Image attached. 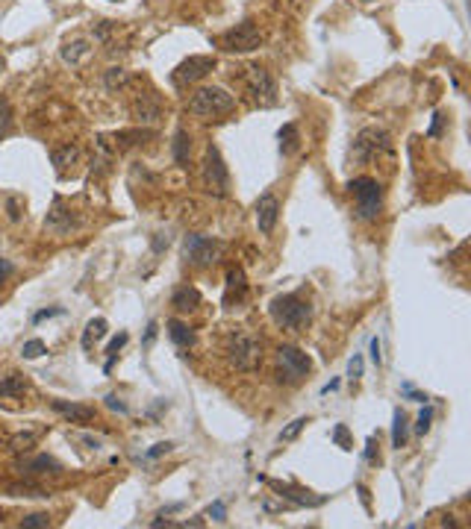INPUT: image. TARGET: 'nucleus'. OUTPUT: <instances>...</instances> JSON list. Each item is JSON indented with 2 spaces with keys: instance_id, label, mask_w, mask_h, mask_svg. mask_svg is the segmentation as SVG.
Listing matches in <instances>:
<instances>
[{
  "instance_id": "nucleus-1",
  "label": "nucleus",
  "mask_w": 471,
  "mask_h": 529,
  "mask_svg": "<svg viewBox=\"0 0 471 529\" xmlns=\"http://www.w3.org/2000/svg\"><path fill=\"white\" fill-rule=\"evenodd\" d=\"M268 312H271L274 324L283 326V329H292V333H303L306 324H310V318H312V309H310V303H306L301 294H280V297H274L271 306H268Z\"/></svg>"
},
{
  "instance_id": "nucleus-2",
  "label": "nucleus",
  "mask_w": 471,
  "mask_h": 529,
  "mask_svg": "<svg viewBox=\"0 0 471 529\" xmlns=\"http://www.w3.org/2000/svg\"><path fill=\"white\" fill-rule=\"evenodd\" d=\"M236 106V97L221 85H203L189 97V112L201 118H218L227 115Z\"/></svg>"
},
{
  "instance_id": "nucleus-3",
  "label": "nucleus",
  "mask_w": 471,
  "mask_h": 529,
  "mask_svg": "<svg viewBox=\"0 0 471 529\" xmlns=\"http://www.w3.org/2000/svg\"><path fill=\"white\" fill-rule=\"evenodd\" d=\"M350 194L357 197V215L363 220H374L380 215V206H383V189L377 180L371 176H357V180L348 183Z\"/></svg>"
},
{
  "instance_id": "nucleus-4",
  "label": "nucleus",
  "mask_w": 471,
  "mask_h": 529,
  "mask_svg": "<svg viewBox=\"0 0 471 529\" xmlns=\"http://www.w3.org/2000/svg\"><path fill=\"white\" fill-rule=\"evenodd\" d=\"M227 356H230V365H233L236 371H257L259 368V359H262V353H259V341L250 335V333H233L227 341Z\"/></svg>"
},
{
  "instance_id": "nucleus-5",
  "label": "nucleus",
  "mask_w": 471,
  "mask_h": 529,
  "mask_svg": "<svg viewBox=\"0 0 471 529\" xmlns=\"http://www.w3.org/2000/svg\"><path fill=\"white\" fill-rule=\"evenodd\" d=\"M203 189L210 191L212 197H227L230 194V171L221 159V150L215 145L206 147L203 153Z\"/></svg>"
},
{
  "instance_id": "nucleus-6",
  "label": "nucleus",
  "mask_w": 471,
  "mask_h": 529,
  "mask_svg": "<svg viewBox=\"0 0 471 529\" xmlns=\"http://www.w3.org/2000/svg\"><path fill=\"white\" fill-rule=\"evenodd\" d=\"M389 147H392V145H389V132H386V129L365 127V129L357 132L354 147H350V156H354L357 162H368V159H374L377 153L389 150Z\"/></svg>"
},
{
  "instance_id": "nucleus-7",
  "label": "nucleus",
  "mask_w": 471,
  "mask_h": 529,
  "mask_svg": "<svg viewBox=\"0 0 471 529\" xmlns=\"http://www.w3.org/2000/svg\"><path fill=\"white\" fill-rule=\"evenodd\" d=\"M262 44V30L254 24V21H242L233 30H227L221 36V48L230 53H250Z\"/></svg>"
},
{
  "instance_id": "nucleus-8",
  "label": "nucleus",
  "mask_w": 471,
  "mask_h": 529,
  "mask_svg": "<svg viewBox=\"0 0 471 529\" xmlns=\"http://www.w3.org/2000/svg\"><path fill=\"white\" fill-rule=\"evenodd\" d=\"M248 94H250V101H254V106H259V109L277 106V83H274V76L265 68H250Z\"/></svg>"
},
{
  "instance_id": "nucleus-9",
  "label": "nucleus",
  "mask_w": 471,
  "mask_h": 529,
  "mask_svg": "<svg viewBox=\"0 0 471 529\" xmlns=\"http://www.w3.org/2000/svg\"><path fill=\"white\" fill-rule=\"evenodd\" d=\"M277 362H280V380L286 382H298L312 371V359L301 347H292V344H283L277 350Z\"/></svg>"
},
{
  "instance_id": "nucleus-10",
  "label": "nucleus",
  "mask_w": 471,
  "mask_h": 529,
  "mask_svg": "<svg viewBox=\"0 0 471 529\" xmlns=\"http://www.w3.org/2000/svg\"><path fill=\"white\" fill-rule=\"evenodd\" d=\"M212 68H215V59H212V56H189V59H183L177 68L171 71V83L177 85V88H189L192 83L203 80V76L210 74Z\"/></svg>"
},
{
  "instance_id": "nucleus-11",
  "label": "nucleus",
  "mask_w": 471,
  "mask_h": 529,
  "mask_svg": "<svg viewBox=\"0 0 471 529\" xmlns=\"http://www.w3.org/2000/svg\"><path fill=\"white\" fill-rule=\"evenodd\" d=\"M183 253H186V259H189L192 264H198V268H206V264H212L215 256H218V245L212 238H206V236H198V233H189L183 238Z\"/></svg>"
},
{
  "instance_id": "nucleus-12",
  "label": "nucleus",
  "mask_w": 471,
  "mask_h": 529,
  "mask_svg": "<svg viewBox=\"0 0 471 529\" xmlns=\"http://www.w3.org/2000/svg\"><path fill=\"white\" fill-rule=\"evenodd\" d=\"M262 482H268V488L271 491H277L283 500H289L292 506H306V509H315V506H324L327 497H321V494H312V491H303V488H294V485H283L277 479H262Z\"/></svg>"
},
{
  "instance_id": "nucleus-13",
  "label": "nucleus",
  "mask_w": 471,
  "mask_h": 529,
  "mask_svg": "<svg viewBox=\"0 0 471 529\" xmlns=\"http://www.w3.org/2000/svg\"><path fill=\"white\" fill-rule=\"evenodd\" d=\"M277 218H280V200L271 191L259 194V200H257V229L262 236H271L274 227H277Z\"/></svg>"
},
{
  "instance_id": "nucleus-14",
  "label": "nucleus",
  "mask_w": 471,
  "mask_h": 529,
  "mask_svg": "<svg viewBox=\"0 0 471 529\" xmlns=\"http://www.w3.org/2000/svg\"><path fill=\"white\" fill-rule=\"evenodd\" d=\"M53 412H59L65 421L71 424H92L94 421V409L92 406H80V403H65V400H50Z\"/></svg>"
},
{
  "instance_id": "nucleus-15",
  "label": "nucleus",
  "mask_w": 471,
  "mask_h": 529,
  "mask_svg": "<svg viewBox=\"0 0 471 529\" xmlns=\"http://www.w3.org/2000/svg\"><path fill=\"white\" fill-rule=\"evenodd\" d=\"M48 229H53V233H71V227H74V220H71V209H65V200L62 197H53V209H50V215H48Z\"/></svg>"
},
{
  "instance_id": "nucleus-16",
  "label": "nucleus",
  "mask_w": 471,
  "mask_h": 529,
  "mask_svg": "<svg viewBox=\"0 0 471 529\" xmlns=\"http://www.w3.org/2000/svg\"><path fill=\"white\" fill-rule=\"evenodd\" d=\"M133 112H136V118L141 121V124H157L159 115H162V109H159V101H157V97L141 94L139 101L133 103Z\"/></svg>"
},
{
  "instance_id": "nucleus-17",
  "label": "nucleus",
  "mask_w": 471,
  "mask_h": 529,
  "mask_svg": "<svg viewBox=\"0 0 471 529\" xmlns=\"http://www.w3.org/2000/svg\"><path fill=\"white\" fill-rule=\"evenodd\" d=\"M171 306L177 309V312H192V309H198V306H201V291H198V289H192V285H183V289L174 291Z\"/></svg>"
},
{
  "instance_id": "nucleus-18",
  "label": "nucleus",
  "mask_w": 471,
  "mask_h": 529,
  "mask_svg": "<svg viewBox=\"0 0 471 529\" xmlns=\"http://www.w3.org/2000/svg\"><path fill=\"white\" fill-rule=\"evenodd\" d=\"M245 291H248L245 271H242V268H230V273H227V294H224V303H233V297H236V300H242Z\"/></svg>"
},
{
  "instance_id": "nucleus-19",
  "label": "nucleus",
  "mask_w": 471,
  "mask_h": 529,
  "mask_svg": "<svg viewBox=\"0 0 471 529\" xmlns=\"http://www.w3.org/2000/svg\"><path fill=\"white\" fill-rule=\"evenodd\" d=\"M166 326H168V335H171V341H174L177 347H183V350L194 347V333L189 329V324H183V321H177V318H171Z\"/></svg>"
},
{
  "instance_id": "nucleus-20",
  "label": "nucleus",
  "mask_w": 471,
  "mask_h": 529,
  "mask_svg": "<svg viewBox=\"0 0 471 529\" xmlns=\"http://www.w3.org/2000/svg\"><path fill=\"white\" fill-rule=\"evenodd\" d=\"M106 333H109L106 318H92V321L86 324V333H83V350H92L97 341L106 338Z\"/></svg>"
},
{
  "instance_id": "nucleus-21",
  "label": "nucleus",
  "mask_w": 471,
  "mask_h": 529,
  "mask_svg": "<svg viewBox=\"0 0 471 529\" xmlns=\"http://www.w3.org/2000/svg\"><path fill=\"white\" fill-rule=\"evenodd\" d=\"M89 41H86V39H77V41H68V44H65V48L59 50V56H62V62H68V65H77V62H80L83 56H89Z\"/></svg>"
},
{
  "instance_id": "nucleus-22",
  "label": "nucleus",
  "mask_w": 471,
  "mask_h": 529,
  "mask_svg": "<svg viewBox=\"0 0 471 529\" xmlns=\"http://www.w3.org/2000/svg\"><path fill=\"white\" fill-rule=\"evenodd\" d=\"M277 138H280V150L286 153V156L298 150V145H301V132H298L294 124H283L280 132H277Z\"/></svg>"
},
{
  "instance_id": "nucleus-23",
  "label": "nucleus",
  "mask_w": 471,
  "mask_h": 529,
  "mask_svg": "<svg viewBox=\"0 0 471 529\" xmlns=\"http://www.w3.org/2000/svg\"><path fill=\"white\" fill-rule=\"evenodd\" d=\"M392 447H407V415L401 409H395V415H392Z\"/></svg>"
},
{
  "instance_id": "nucleus-24",
  "label": "nucleus",
  "mask_w": 471,
  "mask_h": 529,
  "mask_svg": "<svg viewBox=\"0 0 471 529\" xmlns=\"http://www.w3.org/2000/svg\"><path fill=\"white\" fill-rule=\"evenodd\" d=\"M189 132H186V129H177V132H174V162H177V165H186V162H189Z\"/></svg>"
},
{
  "instance_id": "nucleus-25",
  "label": "nucleus",
  "mask_w": 471,
  "mask_h": 529,
  "mask_svg": "<svg viewBox=\"0 0 471 529\" xmlns=\"http://www.w3.org/2000/svg\"><path fill=\"white\" fill-rule=\"evenodd\" d=\"M24 470L27 473H59V461L50 456H36L32 461H27Z\"/></svg>"
},
{
  "instance_id": "nucleus-26",
  "label": "nucleus",
  "mask_w": 471,
  "mask_h": 529,
  "mask_svg": "<svg viewBox=\"0 0 471 529\" xmlns=\"http://www.w3.org/2000/svg\"><path fill=\"white\" fill-rule=\"evenodd\" d=\"M24 391H27V382H24V377H18V373L0 380V397H21Z\"/></svg>"
},
{
  "instance_id": "nucleus-27",
  "label": "nucleus",
  "mask_w": 471,
  "mask_h": 529,
  "mask_svg": "<svg viewBox=\"0 0 471 529\" xmlns=\"http://www.w3.org/2000/svg\"><path fill=\"white\" fill-rule=\"evenodd\" d=\"M127 341H130V335L127 333H118L112 341H109V344H106V365H103V371L109 373V371H112V365H115V359H118V353H121V347L127 344Z\"/></svg>"
},
{
  "instance_id": "nucleus-28",
  "label": "nucleus",
  "mask_w": 471,
  "mask_h": 529,
  "mask_svg": "<svg viewBox=\"0 0 471 529\" xmlns=\"http://www.w3.org/2000/svg\"><path fill=\"white\" fill-rule=\"evenodd\" d=\"M50 159H53V165H57V168L62 171L65 165H71L74 159H77V147L74 145H62V147H57L50 153Z\"/></svg>"
},
{
  "instance_id": "nucleus-29",
  "label": "nucleus",
  "mask_w": 471,
  "mask_h": 529,
  "mask_svg": "<svg viewBox=\"0 0 471 529\" xmlns=\"http://www.w3.org/2000/svg\"><path fill=\"white\" fill-rule=\"evenodd\" d=\"M103 85L109 88V92H115V88H124L127 85V71L124 68H109L103 74Z\"/></svg>"
},
{
  "instance_id": "nucleus-30",
  "label": "nucleus",
  "mask_w": 471,
  "mask_h": 529,
  "mask_svg": "<svg viewBox=\"0 0 471 529\" xmlns=\"http://www.w3.org/2000/svg\"><path fill=\"white\" fill-rule=\"evenodd\" d=\"M41 353H48V347H45V341H41V338H30V341H24V347H21V356H24V359H39Z\"/></svg>"
},
{
  "instance_id": "nucleus-31",
  "label": "nucleus",
  "mask_w": 471,
  "mask_h": 529,
  "mask_svg": "<svg viewBox=\"0 0 471 529\" xmlns=\"http://www.w3.org/2000/svg\"><path fill=\"white\" fill-rule=\"evenodd\" d=\"M306 424H310V417H294V421L280 433V441H294V438L301 435V429H303Z\"/></svg>"
},
{
  "instance_id": "nucleus-32",
  "label": "nucleus",
  "mask_w": 471,
  "mask_h": 529,
  "mask_svg": "<svg viewBox=\"0 0 471 529\" xmlns=\"http://www.w3.org/2000/svg\"><path fill=\"white\" fill-rule=\"evenodd\" d=\"M333 441L342 450H354V441H350V433H348V426L345 424H339L336 429H333Z\"/></svg>"
},
{
  "instance_id": "nucleus-33",
  "label": "nucleus",
  "mask_w": 471,
  "mask_h": 529,
  "mask_svg": "<svg viewBox=\"0 0 471 529\" xmlns=\"http://www.w3.org/2000/svg\"><path fill=\"white\" fill-rule=\"evenodd\" d=\"M430 421H433V409H430V406H424L421 415H419V421H415V433L427 435V433H430Z\"/></svg>"
},
{
  "instance_id": "nucleus-34",
  "label": "nucleus",
  "mask_w": 471,
  "mask_h": 529,
  "mask_svg": "<svg viewBox=\"0 0 471 529\" xmlns=\"http://www.w3.org/2000/svg\"><path fill=\"white\" fill-rule=\"evenodd\" d=\"M9 124H12V106H9L6 97H0V136L9 129Z\"/></svg>"
},
{
  "instance_id": "nucleus-35",
  "label": "nucleus",
  "mask_w": 471,
  "mask_h": 529,
  "mask_svg": "<svg viewBox=\"0 0 471 529\" xmlns=\"http://www.w3.org/2000/svg\"><path fill=\"white\" fill-rule=\"evenodd\" d=\"M359 377H363V356L357 353V356L348 362V380H350V382H357Z\"/></svg>"
},
{
  "instance_id": "nucleus-36",
  "label": "nucleus",
  "mask_w": 471,
  "mask_h": 529,
  "mask_svg": "<svg viewBox=\"0 0 471 529\" xmlns=\"http://www.w3.org/2000/svg\"><path fill=\"white\" fill-rule=\"evenodd\" d=\"M21 526H24V529H32V526H50V517L48 515H27L24 517V521H21Z\"/></svg>"
},
{
  "instance_id": "nucleus-37",
  "label": "nucleus",
  "mask_w": 471,
  "mask_h": 529,
  "mask_svg": "<svg viewBox=\"0 0 471 529\" xmlns=\"http://www.w3.org/2000/svg\"><path fill=\"white\" fill-rule=\"evenodd\" d=\"M32 444H36V433H24V435H15V438H12V447L18 450V453H21V450H30Z\"/></svg>"
},
{
  "instance_id": "nucleus-38",
  "label": "nucleus",
  "mask_w": 471,
  "mask_h": 529,
  "mask_svg": "<svg viewBox=\"0 0 471 529\" xmlns=\"http://www.w3.org/2000/svg\"><path fill=\"white\" fill-rule=\"evenodd\" d=\"M57 315H65V309H62V306L41 309V312H36V315H32V324H41V321H48V318H57Z\"/></svg>"
},
{
  "instance_id": "nucleus-39",
  "label": "nucleus",
  "mask_w": 471,
  "mask_h": 529,
  "mask_svg": "<svg viewBox=\"0 0 471 529\" xmlns=\"http://www.w3.org/2000/svg\"><path fill=\"white\" fill-rule=\"evenodd\" d=\"M103 400H106V406H109V409H112V412H121V415H127V412H130V406L121 400V397H115V394H106Z\"/></svg>"
},
{
  "instance_id": "nucleus-40",
  "label": "nucleus",
  "mask_w": 471,
  "mask_h": 529,
  "mask_svg": "<svg viewBox=\"0 0 471 529\" xmlns=\"http://www.w3.org/2000/svg\"><path fill=\"white\" fill-rule=\"evenodd\" d=\"M171 450H174L171 441H159V444H153V450H148V459H159V456L171 453Z\"/></svg>"
},
{
  "instance_id": "nucleus-41",
  "label": "nucleus",
  "mask_w": 471,
  "mask_h": 529,
  "mask_svg": "<svg viewBox=\"0 0 471 529\" xmlns=\"http://www.w3.org/2000/svg\"><path fill=\"white\" fill-rule=\"evenodd\" d=\"M401 394H403V397H407V400H415V403H424V400H427V394H421V391H415V388H412V385H410V382H403V385H401Z\"/></svg>"
},
{
  "instance_id": "nucleus-42",
  "label": "nucleus",
  "mask_w": 471,
  "mask_h": 529,
  "mask_svg": "<svg viewBox=\"0 0 471 529\" xmlns=\"http://www.w3.org/2000/svg\"><path fill=\"white\" fill-rule=\"evenodd\" d=\"M6 209H9V220L21 218V197H6Z\"/></svg>"
},
{
  "instance_id": "nucleus-43",
  "label": "nucleus",
  "mask_w": 471,
  "mask_h": 529,
  "mask_svg": "<svg viewBox=\"0 0 471 529\" xmlns=\"http://www.w3.org/2000/svg\"><path fill=\"white\" fill-rule=\"evenodd\" d=\"M206 515H210L212 521H218V523L227 521V509H224V503H212V506H210V512H206Z\"/></svg>"
},
{
  "instance_id": "nucleus-44",
  "label": "nucleus",
  "mask_w": 471,
  "mask_h": 529,
  "mask_svg": "<svg viewBox=\"0 0 471 529\" xmlns=\"http://www.w3.org/2000/svg\"><path fill=\"white\" fill-rule=\"evenodd\" d=\"M171 245V238H168V233H157V238H153V253H162Z\"/></svg>"
},
{
  "instance_id": "nucleus-45",
  "label": "nucleus",
  "mask_w": 471,
  "mask_h": 529,
  "mask_svg": "<svg viewBox=\"0 0 471 529\" xmlns=\"http://www.w3.org/2000/svg\"><path fill=\"white\" fill-rule=\"evenodd\" d=\"M12 271H15V264H12V262H6L3 256H0V282H3L6 277H12Z\"/></svg>"
},
{
  "instance_id": "nucleus-46",
  "label": "nucleus",
  "mask_w": 471,
  "mask_h": 529,
  "mask_svg": "<svg viewBox=\"0 0 471 529\" xmlns=\"http://www.w3.org/2000/svg\"><path fill=\"white\" fill-rule=\"evenodd\" d=\"M371 362L380 368V362H383V356H380V338H371Z\"/></svg>"
},
{
  "instance_id": "nucleus-47",
  "label": "nucleus",
  "mask_w": 471,
  "mask_h": 529,
  "mask_svg": "<svg viewBox=\"0 0 471 529\" xmlns=\"http://www.w3.org/2000/svg\"><path fill=\"white\" fill-rule=\"evenodd\" d=\"M439 127H442V115L436 112V115H433V124H430V129H427V136H439Z\"/></svg>"
},
{
  "instance_id": "nucleus-48",
  "label": "nucleus",
  "mask_w": 471,
  "mask_h": 529,
  "mask_svg": "<svg viewBox=\"0 0 471 529\" xmlns=\"http://www.w3.org/2000/svg\"><path fill=\"white\" fill-rule=\"evenodd\" d=\"M157 329H159V326H157V321H150V324H148V333H145V347L150 344L153 338H157Z\"/></svg>"
},
{
  "instance_id": "nucleus-49",
  "label": "nucleus",
  "mask_w": 471,
  "mask_h": 529,
  "mask_svg": "<svg viewBox=\"0 0 471 529\" xmlns=\"http://www.w3.org/2000/svg\"><path fill=\"white\" fill-rule=\"evenodd\" d=\"M83 441H86V444H89L92 450H101V447H103V441H101V438H92V435H86Z\"/></svg>"
},
{
  "instance_id": "nucleus-50",
  "label": "nucleus",
  "mask_w": 471,
  "mask_h": 529,
  "mask_svg": "<svg viewBox=\"0 0 471 529\" xmlns=\"http://www.w3.org/2000/svg\"><path fill=\"white\" fill-rule=\"evenodd\" d=\"M336 388H339V380H330V382H327L324 388H321V394H330V391H336Z\"/></svg>"
},
{
  "instance_id": "nucleus-51",
  "label": "nucleus",
  "mask_w": 471,
  "mask_h": 529,
  "mask_svg": "<svg viewBox=\"0 0 471 529\" xmlns=\"http://www.w3.org/2000/svg\"><path fill=\"white\" fill-rule=\"evenodd\" d=\"M0 71H3V56H0Z\"/></svg>"
}]
</instances>
